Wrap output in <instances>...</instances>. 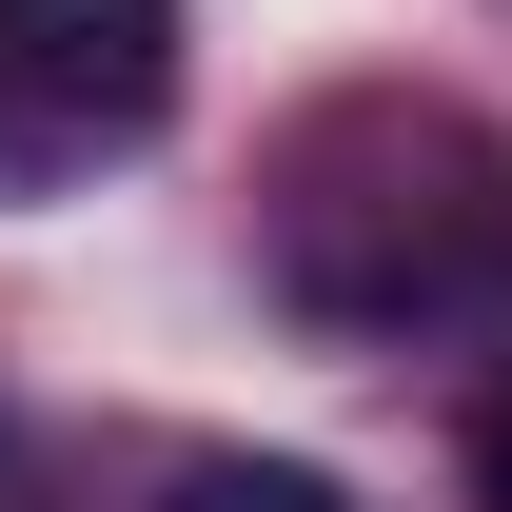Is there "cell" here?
<instances>
[{"instance_id":"2","label":"cell","mask_w":512,"mask_h":512,"mask_svg":"<svg viewBox=\"0 0 512 512\" xmlns=\"http://www.w3.org/2000/svg\"><path fill=\"white\" fill-rule=\"evenodd\" d=\"M158 512H355V493H335V473H296V453H197Z\"/></svg>"},{"instance_id":"3","label":"cell","mask_w":512,"mask_h":512,"mask_svg":"<svg viewBox=\"0 0 512 512\" xmlns=\"http://www.w3.org/2000/svg\"><path fill=\"white\" fill-rule=\"evenodd\" d=\"M493 512H512V414H493Z\"/></svg>"},{"instance_id":"1","label":"cell","mask_w":512,"mask_h":512,"mask_svg":"<svg viewBox=\"0 0 512 512\" xmlns=\"http://www.w3.org/2000/svg\"><path fill=\"white\" fill-rule=\"evenodd\" d=\"M0 60L60 79L79 119H158V79H178V0H0Z\"/></svg>"}]
</instances>
